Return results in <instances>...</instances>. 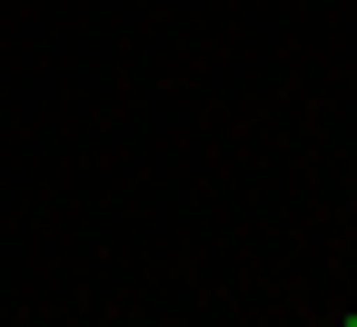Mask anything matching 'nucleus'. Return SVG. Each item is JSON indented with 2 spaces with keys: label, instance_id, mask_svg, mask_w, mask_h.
Here are the masks:
<instances>
[{
  "label": "nucleus",
  "instance_id": "1",
  "mask_svg": "<svg viewBox=\"0 0 357 327\" xmlns=\"http://www.w3.org/2000/svg\"><path fill=\"white\" fill-rule=\"evenodd\" d=\"M337 327H357V317H337Z\"/></svg>",
  "mask_w": 357,
  "mask_h": 327
}]
</instances>
